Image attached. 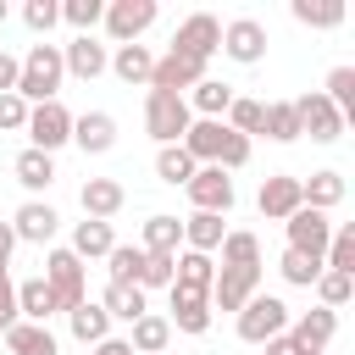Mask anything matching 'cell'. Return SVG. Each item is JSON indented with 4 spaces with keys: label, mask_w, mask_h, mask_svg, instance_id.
<instances>
[{
    "label": "cell",
    "mask_w": 355,
    "mask_h": 355,
    "mask_svg": "<svg viewBox=\"0 0 355 355\" xmlns=\"http://www.w3.org/2000/svg\"><path fill=\"white\" fill-rule=\"evenodd\" d=\"M61 78H67V67H61V44L39 39V44H28V55H22V72H17V94H22L28 105H44V100H55Z\"/></svg>",
    "instance_id": "6da1fadb"
},
{
    "label": "cell",
    "mask_w": 355,
    "mask_h": 355,
    "mask_svg": "<svg viewBox=\"0 0 355 355\" xmlns=\"http://www.w3.org/2000/svg\"><path fill=\"white\" fill-rule=\"evenodd\" d=\"M189 122H194V111H189L183 94H155V89L144 94V133L155 144H183Z\"/></svg>",
    "instance_id": "7a4b0ae2"
},
{
    "label": "cell",
    "mask_w": 355,
    "mask_h": 355,
    "mask_svg": "<svg viewBox=\"0 0 355 355\" xmlns=\"http://www.w3.org/2000/svg\"><path fill=\"white\" fill-rule=\"evenodd\" d=\"M233 327H239V338H244V344H266V338L288 333V305H283L277 294H250V300H244V311L233 316Z\"/></svg>",
    "instance_id": "3957f363"
},
{
    "label": "cell",
    "mask_w": 355,
    "mask_h": 355,
    "mask_svg": "<svg viewBox=\"0 0 355 355\" xmlns=\"http://www.w3.org/2000/svg\"><path fill=\"white\" fill-rule=\"evenodd\" d=\"M28 150H44L55 155L61 144H72V111L61 100H44V105H28Z\"/></svg>",
    "instance_id": "277c9868"
},
{
    "label": "cell",
    "mask_w": 355,
    "mask_h": 355,
    "mask_svg": "<svg viewBox=\"0 0 355 355\" xmlns=\"http://www.w3.org/2000/svg\"><path fill=\"white\" fill-rule=\"evenodd\" d=\"M44 283H50V294H55L61 311H72V305L89 300V277H83V261L72 250H50L44 255Z\"/></svg>",
    "instance_id": "5b68a950"
},
{
    "label": "cell",
    "mask_w": 355,
    "mask_h": 355,
    "mask_svg": "<svg viewBox=\"0 0 355 355\" xmlns=\"http://www.w3.org/2000/svg\"><path fill=\"white\" fill-rule=\"evenodd\" d=\"M294 116H300V139L311 133L316 144H333V139H344V128H349V122H344V116L333 111V100H327L322 89L300 94V100H294Z\"/></svg>",
    "instance_id": "8992f818"
},
{
    "label": "cell",
    "mask_w": 355,
    "mask_h": 355,
    "mask_svg": "<svg viewBox=\"0 0 355 355\" xmlns=\"http://www.w3.org/2000/svg\"><path fill=\"white\" fill-rule=\"evenodd\" d=\"M100 22H105V33H111L116 44H139V39L155 28V0H111Z\"/></svg>",
    "instance_id": "52a82bcc"
},
{
    "label": "cell",
    "mask_w": 355,
    "mask_h": 355,
    "mask_svg": "<svg viewBox=\"0 0 355 355\" xmlns=\"http://www.w3.org/2000/svg\"><path fill=\"white\" fill-rule=\"evenodd\" d=\"M172 50H178V55H189V61H211V55L222 50V22H216L211 11L183 17V22H178V33H172Z\"/></svg>",
    "instance_id": "ba28073f"
},
{
    "label": "cell",
    "mask_w": 355,
    "mask_h": 355,
    "mask_svg": "<svg viewBox=\"0 0 355 355\" xmlns=\"http://www.w3.org/2000/svg\"><path fill=\"white\" fill-rule=\"evenodd\" d=\"M283 227H288V250H300V255H311V261H322V255H327V239H333V216H327V211L300 205Z\"/></svg>",
    "instance_id": "9c48e42d"
},
{
    "label": "cell",
    "mask_w": 355,
    "mask_h": 355,
    "mask_svg": "<svg viewBox=\"0 0 355 355\" xmlns=\"http://www.w3.org/2000/svg\"><path fill=\"white\" fill-rule=\"evenodd\" d=\"M261 294V266H216V283H211V311H244V300Z\"/></svg>",
    "instance_id": "30bf717a"
},
{
    "label": "cell",
    "mask_w": 355,
    "mask_h": 355,
    "mask_svg": "<svg viewBox=\"0 0 355 355\" xmlns=\"http://www.w3.org/2000/svg\"><path fill=\"white\" fill-rule=\"evenodd\" d=\"M222 55L239 61V67H255V61L266 55V22H255V17L222 22Z\"/></svg>",
    "instance_id": "8fae6325"
},
{
    "label": "cell",
    "mask_w": 355,
    "mask_h": 355,
    "mask_svg": "<svg viewBox=\"0 0 355 355\" xmlns=\"http://www.w3.org/2000/svg\"><path fill=\"white\" fill-rule=\"evenodd\" d=\"M183 189H189L194 211H211V216H227V211H233V178H227L222 166H194V178H189Z\"/></svg>",
    "instance_id": "7c38bea8"
},
{
    "label": "cell",
    "mask_w": 355,
    "mask_h": 355,
    "mask_svg": "<svg viewBox=\"0 0 355 355\" xmlns=\"http://www.w3.org/2000/svg\"><path fill=\"white\" fill-rule=\"evenodd\" d=\"M200 78H205V61H189V55H178V50H166V55L150 67V89H155V94H189Z\"/></svg>",
    "instance_id": "4fadbf2b"
},
{
    "label": "cell",
    "mask_w": 355,
    "mask_h": 355,
    "mask_svg": "<svg viewBox=\"0 0 355 355\" xmlns=\"http://www.w3.org/2000/svg\"><path fill=\"white\" fill-rule=\"evenodd\" d=\"M55 227H61V216H55V205H50V200H22V205H17V216H11L17 244H50V239H55Z\"/></svg>",
    "instance_id": "5bb4252c"
},
{
    "label": "cell",
    "mask_w": 355,
    "mask_h": 355,
    "mask_svg": "<svg viewBox=\"0 0 355 355\" xmlns=\"http://www.w3.org/2000/svg\"><path fill=\"white\" fill-rule=\"evenodd\" d=\"M172 294V333H189V338H200V333H211V294H194V288H166Z\"/></svg>",
    "instance_id": "9a60e30c"
},
{
    "label": "cell",
    "mask_w": 355,
    "mask_h": 355,
    "mask_svg": "<svg viewBox=\"0 0 355 355\" xmlns=\"http://www.w3.org/2000/svg\"><path fill=\"white\" fill-rule=\"evenodd\" d=\"M333 333H338V311H327V305L300 311V316H294V327H288V338H294L305 355H322V349L333 344Z\"/></svg>",
    "instance_id": "2e32d148"
},
{
    "label": "cell",
    "mask_w": 355,
    "mask_h": 355,
    "mask_svg": "<svg viewBox=\"0 0 355 355\" xmlns=\"http://www.w3.org/2000/svg\"><path fill=\"white\" fill-rule=\"evenodd\" d=\"M61 67H67L72 78L94 83V78L111 67V50H105V44H94V33H78L72 44H61Z\"/></svg>",
    "instance_id": "e0dca14e"
},
{
    "label": "cell",
    "mask_w": 355,
    "mask_h": 355,
    "mask_svg": "<svg viewBox=\"0 0 355 355\" xmlns=\"http://www.w3.org/2000/svg\"><path fill=\"white\" fill-rule=\"evenodd\" d=\"M78 205H83L89 222H111V216L128 205V189H122L116 178H89V183L78 189Z\"/></svg>",
    "instance_id": "ac0fdd59"
},
{
    "label": "cell",
    "mask_w": 355,
    "mask_h": 355,
    "mask_svg": "<svg viewBox=\"0 0 355 355\" xmlns=\"http://www.w3.org/2000/svg\"><path fill=\"white\" fill-rule=\"evenodd\" d=\"M255 205H261V216H266V222H288V216L305 205V200H300V178L272 172V178L261 183V200H255Z\"/></svg>",
    "instance_id": "d6986e66"
},
{
    "label": "cell",
    "mask_w": 355,
    "mask_h": 355,
    "mask_svg": "<svg viewBox=\"0 0 355 355\" xmlns=\"http://www.w3.org/2000/svg\"><path fill=\"white\" fill-rule=\"evenodd\" d=\"M72 144H78L83 155H105V150L116 144V116H111V111H83V116H72Z\"/></svg>",
    "instance_id": "ffe728a7"
},
{
    "label": "cell",
    "mask_w": 355,
    "mask_h": 355,
    "mask_svg": "<svg viewBox=\"0 0 355 355\" xmlns=\"http://www.w3.org/2000/svg\"><path fill=\"white\" fill-rule=\"evenodd\" d=\"M222 144H227V122H205V116H194L189 133H183V150H189L194 166H216Z\"/></svg>",
    "instance_id": "44dd1931"
},
{
    "label": "cell",
    "mask_w": 355,
    "mask_h": 355,
    "mask_svg": "<svg viewBox=\"0 0 355 355\" xmlns=\"http://www.w3.org/2000/svg\"><path fill=\"white\" fill-rule=\"evenodd\" d=\"M55 311H61V305H55V294H50L44 277H22V283H17V322H39V327H50Z\"/></svg>",
    "instance_id": "7402d4cb"
},
{
    "label": "cell",
    "mask_w": 355,
    "mask_h": 355,
    "mask_svg": "<svg viewBox=\"0 0 355 355\" xmlns=\"http://www.w3.org/2000/svg\"><path fill=\"white\" fill-rule=\"evenodd\" d=\"M183 100H189V111H194V116L222 122V116H227V105H233V89H227L222 78H200V83H194Z\"/></svg>",
    "instance_id": "603a6c76"
},
{
    "label": "cell",
    "mask_w": 355,
    "mask_h": 355,
    "mask_svg": "<svg viewBox=\"0 0 355 355\" xmlns=\"http://www.w3.org/2000/svg\"><path fill=\"white\" fill-rule=\"evenodd\" d=\"M300 200L311 205V211H333V205H344V172H311V178H300Z\"/></svg>",
    "instance_id": "cb8c5ba5"
},
{
    "label": "cell",
    "mask_w": 355,
    "mask_h": 355,
    "mask_svg": "<svg viewBox=\"0 0 355 355\" xmlns=\"http://www.w3.org/2000/svg\"><path fill=\"white\" fill-rule=\"evenodd\" d=\"M111 244H116L111 222H89V216H83V222L72 227V244H67V250H72L78 261H105V255H111Z\"/></svg>",
    "instance_id": "d4e9b609"
},
{
    "label": "cell",
    "mask_w": 355,
    "mask_h": 355,
    "mask_svg": "<svg viewBox=\"0 0 355 355\" xmlns=\"http://www.w3.org/2000/svg\"><path fill=\"white\" fill-rule=\"evenodd\" d=\"M100 305H105V316L111 322H139L144 311H150V300H144V288H133V283H105V294H100Z\"/></svg>",
    "instance_id": "484cf974"
},
{
    "label": "cell",
    "mask_w": 355,
    "mask_h": 355,
    "mask_svg": "<svg viewBox=\"0 0 355 355\" xmlns=\"http://www.w3.org/2000/svg\"><path fill=\"white\" fill-rule=\"evenodd\" d=\"M166 344H172V322L155 316V311H144L133 322V333H128V349L133 355H166Z\"/></svg>",
    "instance_id": "4316f807"
},
{
    "label": "cell",
    "mask_w": 355,
    "mask_h": 355,
    "mask_svg": "<svg viewBox=\"0 0 355 355\" xmlns=\"http://www.w3.org/2000/svg\"><path fill=\"white\" fill-rule=\"evenodd\" d=\"M11 172H17V183H22L28 194H44V189L55 183V155H44V150H22V155L11 161Z\"/></svg>",
    "instance_id": "83f0119b"
},
{
    "label": "cell",
    "mask_w": 355,
    "mask_h": 355,
    "mask_svg": "<svg viewBox=\"0 0 355 355\" xmlns=\"http://www.w3.org/2000/svg\"><path fill=\"white\" fill-rule=\"evenodd\" d=\"M178 244H183V222H178V216H166V211H155V216L144 222L139 250H144V255H178Z\"/></svg>",
    "instance_id": "f1b7e54d"
},
{
    "label": "cell",
    "mask_w": 355,
    "mask_h": 355,
    "mask_svg": "<svg viewBox=\"0 0 355 355\" xmlns=\"http://www.w3.org/2000/svg\"><path fill=\"white\" fill-rule=\"evenodd\" d=\"M172 283H178V288H194V294H211V283H216V261L200 255V250H183L178 266H172Z\"/></svg>",
    "instance_id": "f546056e"
},
{
    "label": "cell",
    "mask_w": 355,
    "mask_h": 355,
    "mask_svg": "<svg viewBox=\"0 0 355 355\" xmlns=\"http://www.w3.org/2000/svg\"><path fill=\"white\" fill-rule=\"evenodd\" d=\"M67 322H72V338H78V344H100V338H111V316H105V305H100V300L72 305V311H67Z\"/></svg>",
    "instance_id": "4dcf8cb0"
},
{
    "label": "cell",
    "mask_w": 355,
    "mask_h": 355,
    "mask_svg": "<svg viewBox=\"0 0 355 355\" xmlns=\"http://www.w3.org/2000/svg\"><path fill=\"white\" fill-rule=\"evenodd\" d=\"M150 67H155V55H150L144 44H116V55H111L105 72H116L128 89H139V83H150Z\"/></svg>",
    "instance_id": "1f68e13d"
},
{
    "label": "cell",
    "mask_w": 355,
    "mask_h": 355,
    "mask_svg": "<svg viewBox=\"0 0 355 355\" xmlns=\"http://www.w3.org/2000/svg\"><path fill=\"white\" fill-rule=\"evenodd\" d=\"M6 349H11V355H61L55 333L39 327V322H17V327L6 333Z\"/></svg>",
    "instance_id": "d6a6232c"
},
{
    "label": "cell",
    "mask_w": 355,
    "mask_h": 355,
    "mask_svg": "<svg viewBox=\"0 0 355 355\" xmlns=\"http://www.w3.org/2000/svg\"><path fill=\"white\" fill-rule=\"evenodd\" d=\"M222 239H227V222H222V216H211V211H194V216L183 222V244H189V250H200V255H211Z\"/></svg>",
    "instance_id": "836d02e7"
},
{
    "label": "cell",
    "mask_w": 355,
    "mask_h": 355,
    "mask_svg": "<svg viewBox=\"0 0 355 355\" xmlns=\"http://www.w3.org/2000/svg\"><path fill=\"white\" fill-rule=\"evenodd\" d=\"M261 133L277 139V144H294L300 139V116H294V100H272L266 116H261Z\"/></svg>",
    "instance_id": "e575fe53"
},
{
    "label": "cell",
    "mask_w": 355,
    "mask_h": 355,
    "mask_svg": "<svg viewBox=\"0 0 355 355\" xmlns=\"http://www.w3.org/2000/svg\"><path fill=\"white\" fill-rule=\"evenodd\" d=\"M155 178H161V183H172V189H183V183L194 178L189 150H183V144H161V150H155Z\"/></svg>",
    "instance_id": "d590c367"
},
{
    "label": "cell",
    "mask_w": 355,
    "mask_h": 355,
    "mask_svg": "<svg viewBox=\"0 0 355 355\" xmlns=\"http://www.w3.org/2000/svg\"><path fill=\"white\" fill-rule=\"evenodd\" d=\"M216 250H222V266H261V239L244 227H227V239Z\"/></svg>",
    "instance_id": "8d00e7d4"
},
{
    "label": "cell",
    "mask_w": 355,
    "mask_h": 355,
    "mask_svg": "<svg viewBox=\"0 0 355 355\" xmlns=\"http://www.w3.org/2000/svg\"><path fill=\"white\" fill-rule=\"evenodd\" d=\"M311 288H316V305L338 311V305H349V294H355V277H349V272H327V266H322Z\"/></svg>",
    "instance_id": "74e56055"
},
{
    "label": "cell",
    "mask_w": 355,
    "mask_h": 355,
    "mask_svg": "<svg viewBox=\"0 0 355 355\" xmlns=\"http://www.w3.org/2000/svg\"><path fill=\"white\" fill-rule=\"evenodd\" d=\"M288 11H294V22H305V28H338V22H344V6H338V0H294Z\"/></svg>",
    "instance_id": "f35d334b"
},
{
    "label": "cell",
    "mask_w": 355,
    "mask_h": 355,
    "mask_svg": "<svg viewBox=\"0 0 355 355\" xmlns=\"http://www.w3.org/2000/svg\"><path fill=\"white\" fill-rule=\"evenodd\" d=\"M322 94H327V100H333V111L349 122V116H355V67H333Z\"/></svg>",
    "instance_id": "ab89813d"
},
{
    "label": "cell",
    "mask_w": 355,
    "mask_h": 355,
    "mask_svg": "<svg viewBox=\"0 0 355 355\" xmlns=\"http://www.w3.org/2000/svg\"><path fill=\"white\" fill-rule=\"evenodd\" d=\"M139 266H144V250H139V244H111V255H105L111 283H133V288H139Z\"/></svg>",
    "instance_id": "60d3db41"
},
{
    "label": "cell",
    "mask_w": 355,
    "mask_h": 355,
    "mask_svg": "<svg viewBox=\"0 0 355 355\" xmlns=\"http://www.w3.org/2000/svg\"><path fill=\"white\" fill-rule=\"evenodd\" d=\"M261 116H266V105H261V100H244V94H233V105H227V116H222V122H227L233 133L255 139V133H261Z\"/></svg>",
    "instance_id": "b9f144b4"
},
{
    "label": "cell",
    "mask_w": 355,
    "mask_h": 355,
    "mask_svg": "<svg viewBox=\"0 0 355 355\" xmlns=\"http://www.w3.org/2000/svg\"><path fill=\"white\" fill-rule=\"evenodd\" d=\"M322 266H327V272H349V277H355V227H333Z\"/></svg>",
    "instance_id": "7bdbcfd3"
},
{
    "label": "cell",
    "mask_w": 355,
    "mask_h": 355,
    "mask_svg": "<svg viewBox=\"0 0 355 355\" xmlns=\"http://www.w3.org/2000/svg\"><path fill=\"white\" fill-rule=\"evenodd\" d=\"M277 272H283V283H294V288H311V283H316V272H322V261H311V255H300V250H283Z\"/></svg>",
    "instance_id": "ee69618b"
},
{
    "label": "cell",
    "mask_w": 355,
    "mask_h": 355,
    "mask_svg": "<svg viewBox=\"0 0 355 355\" xmlns=\"http://www.w3.org/2000/svg\"><path fill=\"white\" fill-rule=\"evenodd\" d=\"M61 17H67L78 33H94V22L105 17V0H61Z\"/></svg>",
    "instance_id": "f6af8a7d"
},
{
    "label": "cell",
    "mask_w": 355,
    "mask_h": 355,
    "mask_svg": "<svg viewBox=\"0 0 355 355\" xmlns=\"http://www.w3.org/2000/svg\"><path fill=\"white\" fill-rule=\"evenodd\" d=\"M172 266H178V255H144L139 288H144V294H150V288H172Z\"/></svg>",
    "instance_id": "bcb514c9"
},
{
    "label": "cell",
    "mask_w": 355,
    "mask_h": 355,
    "mask_svg": "<svg viewBox=\"0 0 355 355\" xmlns=\"http://www.w3.org/2000/svg\"><path fill=\"white\" fill-rule=\"evenodd\" d=\"M22 22H28V28L44 39V33L61 22V6H55V0H28V6H22Z\"/></svg>",
    "instance_id": "7dc6e473"
},
{
    "label": "cell",
    "mask_w": 355,
    "mask_h": 355,
    "mask_svg": "<svg viewBox=\"0 0 355 355\" xmlns=\"http://www.w3.org/2000/svg\"><path fill=\"white\" fill-rule=\"evenodd\" d=\"M28 128V100L22 94H0V133H22Z\"/></svg>",
    "instance_id": "c3c4849f"
},
{
    "label": "cell",
    "mask_w": 355,
    "mask_h": 355,
    "mask_svg": "<svg viewBox=\"0 0 355 355\" xmlns=\"http://www.w3.org/2000/svg\"><path fill=\"white\" fill-rule=\"evenodd\" d=\"M244 161H250V139L227 128V144H222V155H216V166H222V172H239Z\"/></svg>",
    "instance_id": "681fc988"
},
{
    "label": "cell",
    "mask_w": 355,
    "mask_h": 355,
    "mask_svg": "<svg viewBox=\"0 0 355 355\" xmlns=\"http://www.w3.org/2000/svg\"><path fill=\"white\" fill-rule=\"evenodd\" d=\"M17 327V283L0 272V333H11Z\"/></svg>",
    "instance_id": "f907efd6"
},
{
    "label": "cell",
    "mask_w": 355,
    "mask_h": 355,
    "mask_svg": "<svg viewBox=\"0 0 355 355\" xmlns=\"http://www.w3.org/2000/svg\"><path fill=\"white\" fill-rule=\"evenodd\" d=\"M17 72H22V61L11 50H0V94H17Z\"/></svg>",
    "instance_id": "816d5d0a"
},
{
    "label": "cell",
    "mask_w": 355,
    "mask_h": 355,
    "mask_svg": "<svg viewBox=\"0 0 355 355\" xmlns=\"http://www.w3.org/2000/svg\"><path fill=\"white\" fill-rule=\"evenodd\" d=\"M261 349H266V355H305V349H300V344H294L288 333H277V338H266Z\"/></svg>",
    "instance_id": "f5cc1de1"
},
{
    "label": "cell",
    "mask_w": 355,
    "mask_h": 355,
    "mask_svg": "<svg viewBox=\"0 0 355 355\" xmlns=\"http://www.w3.org/2000/svg\"><path fill=\"white\" fill-rule=\"evenodd\" d=\"M11 250H17V233H11V222H0V272H6V261H11Z\"/></svg>",
    "instance_id": "db71d44e"
},
{
    "label": "cell",
    "mask_w": 355,
    "mask_h": 355,
    "mask_svg": "<svg viewBox=\"0 0 355 355\" xmlns=\"http://www.w3.org/2000/svg\"><path fill=\"white\" fill-rule=\"evenodd\" d=\"M94 355H133V349H128V338H100Z\"/></svg>",
    "instance_id": "11a10c76"
},
{
    "label": "cell",
    "mask_w": 355,
    "mask_h": 355,
    "mask_svg": "<svg viewBox=\"0 0 355 355\" xmlns=\"http://www.w3.org/2000/svg\"><path fill=\"white\" fill-rule=\"evenodd\" d=\"M0 22H6V0H0Z\"/></svg>",
    "instance_id": "9f6ffc18"
}]
</instances>
